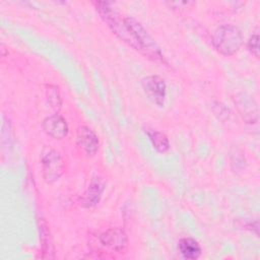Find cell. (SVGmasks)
<instances>
[{
	"label": "cell",
	"mask_w": 260,
	"mask_h": 260,
	"mask_svg": "<svg viewBox=\"0 0 260 260\" xmlns=\"http://www.w3.org/2000/svg\"><path fill=\"white\" fill-rule=\"evenodd\" d=\"M42 128L47 135L54 139H63L69 131L66 119L58 113L46 117L42 122Z\"/></svg>",
	"instance_id": "52a82bcc"
},
{
	"label": "cell",
	"mask_w": 260,
	"mask_h": 260,
	"mask_svg": "<svg viewBox=\"0 0 260 260\" xmlns=\"http://www.w3.org/2000/svg\"><path fill=\"white\" fill-rule=\"evenodd\" d=\"M96 10L99 11L101 17L107 23V25L116 34L122 41L127 43L129 46L137 51L142 52V48L133 36L132 31L127 27L124 18H120V15L111 7L109 2H95Z\"/></svg>",
	"instance_id": "6da1fadb"
},
{
	"label": "cell",
	"mask_w": 260,
	"mask_h": 260,
	"mask_svg": "<svg viewBox=\"0 0 260 260\" xmlns=\"http://www.w3.org/2000/svg\"><path fill=\"white\" fill-rule=\"evenodd\" d=\"M42 174L47 184H53L60 179L65 171V162L61 154L50 147H45L41 155Z\"/></svg>",
	"instance_id": "277c9868"
},
{
	"label": "cell",
	"mask_w": 260,
	"mask_h": 260,
	"mask_svg": "<svg viewBox=\"0 0 260 260\" xmlns=\"http://www.w3.org/2000/svg\"><path fill=\"white\" fill-rule=\"evenodd\" d=\"M178 251L186 260H196L201 256L202 249L200 244L193 238H182L178 242Z\"/></svg>",
	"instance_id": "8fae6325"
},
{
	"label": "cell",
	"mask_w": 260,
	"mask_h": 260,
	"mask_svg": "<svg viewBox=\"0 0 260 260\" xmlns=\"http://www.w3.org/2000/svg\"><path fill=\"white\" fill-rule=\"evenodd\" d=\"M144 131L157 152L165 153L170 149V141L165 133L151 128H146Z\"/></svg>",
	"instance_id": "7c38bea8"
},
{
	"label": "cell",
	"mask_w": 260,
	"mask_h": 260,
	"mask_svg": "<svg viewBox=\"0 0 260 260\" xmlns=\"http://www.w3.org/2000/svg\"><path fill=\"white\" fill-rule=\"evenodd\" d=\"M247 48L256 58H259L260 47H259V29H258V27L250 36V38L247 42Z\"/></svg>",
	"instance_id": "9a60e30c"
},
{
	"label": "cell",
	"mask_w": 260,
	"mask_h": 260,
	"mask_svg": "<svg viewBox=\"0 0 260 260\" xmlns=\"http://www.w3.org/2000/svg\"><path fill=\"white\" fill-rule=\"evenodd\" d=\"M76 143L88 156H93L99 150L100 140L95 132L88 126L82 125L76 131Z\"/></svg>",
	"instance_id": "ba28073f"
},
{
	"label": "cell",
	"mask_w": 260,
	"mask_h": 260,
	"mask_svg": "<svg viewBox=\"0 0 260 260\" xmlns=\"http://www.w3.org/2000/svg\"><path fill=\"white\" fill-rule=\"evenodd\" d=\"M231 167L235 172H240L245 169L246 158L244 152L239 147H233L230 151Z\"/></svg>",
	"instance_id": "4fadbf2b"
},
{
	"label": "cell",
	"mask_w": 260,
	"mask_h": 260,
	"mask_svg": "<svg viewBox=\"0 0 260 260\" xmlns=\"http://www.w3.org/2000/svg\"><path fill=\"white\" fill-rule=\"evenodd\" d=\"M46 95H47V100L52 108L60 109V107L62 105V100H61L59 87L57 85H54V84L48 85L47 89H46Z\"/></svg>",
	"instance_id": "5bb4252c"
},
{
	"label": "cell",
	"mask_w": 260,
	"mask_h": 260,
	"mask_svg": "<svg viewBox=\"0 0 260 260\" xmlns=\"http://www.w3.org/2000/svg\"><path fill=\"white\" fill-rule=\"evenodd\" d=\"M101 244L113 251L121 253L125 250L128 238L125 231L121 228H111L99 236Z\"/></svg>",
	"instance_id": "8992f818"
},
{
	"label": "cell",
	"mask_w": 260,
	"mask_h": 260,
	"mask_svg": "<svg viewBox=\"0 0 260 260\" xmlns=\"http://www.w3.org/2000/svg\"><path fill=\"white\" fill-rule=\"evenodd\" d=\"M211 43L218 53L224 56H232L243 45V35L238 26L222 24L213 31Z\"/></svg>",
	"instance_id": "7a4b0ae2"
},
{
	"label": "cell",
	"mask_w": 260,
	"mask_h": 260,
	"mask_svg": "<svg viewBox=\"0 0 260 260\" xmlns=\"http://www.w3.org/2000/svg\"><path fill=\"white\" fill-rule=\"evenodd\" d=\"M141 86L148 99L158 107L165 105L167 95V84L158 75H148L141 80Z\"/></svg>",
	"instance_id": "5b68a950"
},
{
	"label": "cell",
	"mask_w": 260,
	"mask_h": 260,
	"mask_svg": "<svg viewBox=\"0 0 260 260\" xmlns=\"http://www.w3.org/2000/svg\"><path fill=\"white\" fill-rule=\"evenodd\" d=\"M104 189H105L104 180L100 177L92 178L89 186L80 197V205L84 208L95 206L102 197Z\"/></svg>",
	"instance_id": "9c48e42d"
},
{
	"label": "cell",
	"mask_w": 260,
	"mask_h": 260,
	"mask_svg": "<svg viewBox=\"0 0 260 260\" xmlns=\"http://www.w3.org/2000/svg\"><path fill=\"white\" fill-rule=\"evenodd\" d=\"M124 21L127 25V27L132 31L133 36L139 43V45L142 48V52L156 60H162V54L160 52L159 47L155 43V41L152 39V37L147 32V30L144 28V26L134 17L127 16L124 17Z\"/></svg>",
	"instance_id": "3957f363"
},
{
	"label": "cell",
	"mask_w": 260,
	"mask_h": 260,
	"mask_svg": "<svg viewBox=\"0 0 260 260\" xmlns=\"http://www.w3.org/2000/svg\"><path fill=\"white\" fill-rule=\"evenodd\" d=\"M39 230H40V241L42 247L41 257L44 259H53L55 257V248L53 240L50 234V230L47 221L44 218L39 219Z\"/></svg>",
	"instance_id": "30bf717a"
}]
</instances>
